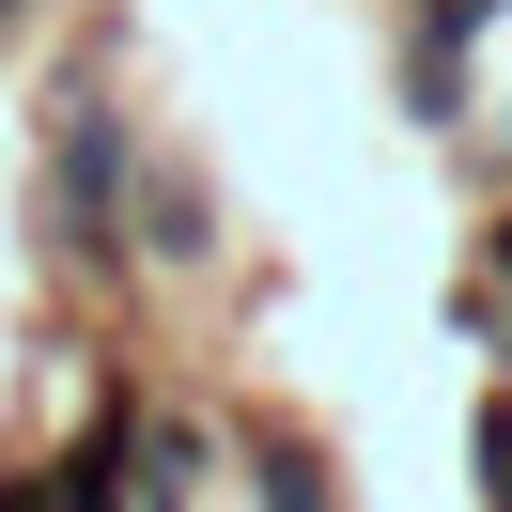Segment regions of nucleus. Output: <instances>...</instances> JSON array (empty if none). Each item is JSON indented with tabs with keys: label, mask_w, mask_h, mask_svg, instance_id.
Here are the masks:
<instances>
[{
	"label": "nucleus",
	"mask_w": 512,
	"mask_h": 512,
	"mask_svg": "<svg viewBox=\"0 0 512 512\" xmlns=\"http://www.w3.org/2000/svg\"><path fill=\"white\" fill-rule=\"evenodd\" d=\"M125 171H140L125 109L63 78V94H47V249H63V264H94V280L125 264Z\"/></svg>",
	"instance_id": "nucleus-1"
},
{
	"label": "nucleus",
	"mask_w": 512,
	"mask_h": 512,
	"mask_svg": "<svg viewBox=\"0 0 512 512\" xmlns=\"http://www.w3.org/2000/svg\"><path fill=\"white\" fill-rule=\"evenodd\" d=\"M125 233H140V249H156V264H202V249H218V202H202V171H140V202H125Z\"/></svg>",
	"instance_id": "nucleus-2"
},
{
	"label": "nucleus",
	"mask_w": 512,
	"mask_h": 512,
	"mask_svg": "<svg viewBox=\"0 0 512 512\" xmlns=\"http://www.w3.org/2000/svg\"><path fill=\"white\" fill-rule=\"evenodd\" d=\"M466 466H481V512H512V388H481V419H466Z\"/></svg>",
	"instance_id": "nucleus-3"
},
{
	"label": "nucleus",
	"mask_w": 512,
	"mask_h": 512,
	"mask_svg": "<svg viewBox=\"0 0 512 512\" xmlns=\"http://www.w3.org/2000/svg\"><path fill=\"white\" fill-rule=\"evenodd\" d=\"M481 280H497V295H512V218H481Z\"/></svg>",
	"instance_id": "nucleus-4"
},
{
	"label": "nucleus",
	"mask_w": 512,
	"mask_h": 512,
	"mask_svg": "<svg viewBox=\"0 0 512 512\" xmlns=\"http://www.w3.org/2000/svg\"><path fill=\"white\" fill-rule=\"evenodd\" d=\"M16 16H32V0H0V32H16Z\"/></svg>",
	"instance_id": "nucleus-5"
}]
</instances>
